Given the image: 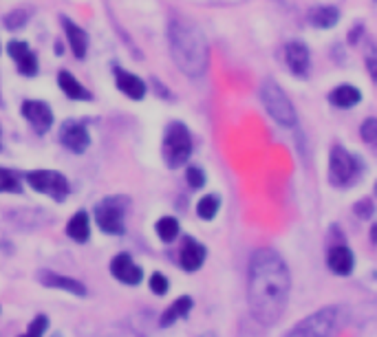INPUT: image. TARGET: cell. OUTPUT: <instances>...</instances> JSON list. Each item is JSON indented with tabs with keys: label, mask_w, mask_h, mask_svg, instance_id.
<instances>
[{
	"label": "cell",
	"mask_w": 377,
	"mask_h": 337,
	"mask_svg": "<svg viewBox=\"0 0 377 337\" xmlns=\"http://www.w3.org/2000/svg\"><path fill=\"white\" fill-rule=\"evenodd\" d=\"M291 291V278L285 260L274 249H258L250 260V309L260 324L271 326L283 317Z\"/></svg>",
	"instance_id": "1"
},
{
	"label": "cell",
	"mask_w": 377,
	"mask_h": 337,
	"mask_svg": "<svg viewBox=\"0 0 377 337\" xmlns=\"http://www.w3.org/2000/svg\"><path fill=\"white\" fill-rule=\"evenodd\" d=\"M168 46L177 69L188 77H201L207 71L210 46L203 31L192 20L172 18L168 25Z\"/></svg>",
	"instance_id": "2"
},
{
	"label": "cell",
	"mask_w": 377,
	"mask_h": 337,
	"mask_svg": "<svg viewBox=\"0 0 377 337\" xmlns=\"http://www.w3.org/2000/svg\"><path fill=\"white\" fill-rule=\"evenodd\" d=\"M161 155L168 167L177 170L184 163H188L192 155V134L181 122H172L166 132H163V141H161Z\"/></svg>",
	"instance_id": "3"
},
{
	"label": "cell",
	"mask_w": 377,
	"mask_h": 337,
	"mask_svg": "<svg viewBox=\"0 0 377 337\" xmlns=\"http://www.w3.org/2000/svg\"><path fill=\"white\" fill-rule=\"evenodd\" d=\"M260 102H263L265 110L269 113V117L274 122H278L285 128H293L298 124V115L296 108H293L291 99L287 97V93L278 87L276 82L265 80L260 84Z\"/></svg>",
	"instance_id": "4"
},
{
	"label": "cell",
	"mask_w": 377,
	"mask_h": 337,
	"mask_svg": "<svg viewBox=\"0 0 377 337\" xmlns=\"http://www.w3.org/2000/svg\"><path fill=\"white\" fill-rule=\"evenodd\" d=\"M342 326V311L338 307H326L293 329L296 337H336Z\"/></svg>",
	"instance_id": "5"
},
{
	"label": "cell",
	"mask_w": 377,
	"mask_h": 337,
	"mask_svg": "<svg viewBox=\"0 0 377 337\" xmlns=\"http://www.w3.org/2000/svg\"><path fill=\"white\" fill-rule=\"evenodd\" d=\"M130 201L126 196H108L95 208V221L104 234L120 236L126 231V214Z\"/></svg>",
	"instance_id": "6"
},
{
	"label": "cell",
	"mask_w": 377,
	"mask_h": 337,
	"mask_svg": "<svg viewBox=\"0 0 377 337\" xmlns=\"http://www.w3.org/2000/svg\"><path fill=\"white\" fill-rule=\"evenodd\" d=\"M357 161L355 157L344 150L342 146H333L329 155V181L336 188H344V185H351L357 177Z\"/></svg>",
	"instance_id": "7"
},
{
	"label": "cell",
	"mask_w": 377,
	"mask_h": 337,
	"mask_svg": "<svg viewBox=\"0 0 377 337\" xmlns=\"http://www.w3.org/2000/svg\"><path fill=\"white\" fill-rule=\"evenodd\" d=\"M27 183L40 194H46L56 201H64L69 196L71 188H69V181L64 174L56 172V170H34L27 174Z\"/></svg>",
	"instance_id": "8"
},
{
	"label": "cell",
	"mask_w": 377,
	"mask_h": 337,
	"mask_svg": "<svg viewBox=\"0 0 377 337\" xmlns=\"http://www.w3.org/2000/svg\"><path fill=\"white\" fill-rule=\"evenodd\" d=\"M23 117L40 134H44L49 128L53 126V110L46 102H40V99H25L23 102Z\"/></svg>",
	"instance_id": "9"
},
{
	"label": "cell",
	"mask_w": 377,
	"mask_h": 337,
	"mask_svg": "<svg viewBox=\"0 0 377 337\" xmlns=\"http://www.w3.org/2000/svg\"><path fill=\"white\" fill-rule=\"evenodd\" d=\"M7 53H9V58L13 60V64L18 66V71H20L25 77L38 75V69H40L38 56L31 51L29 44H27L25 40H11V42L7 44Z\"/></svg>",
	"instance_id": "10"
},
{
	"label": "cell",
	"mask_w": 377,
	"mask_h": 337,
	"mask_svg": "<svg viewBox=\"0 0 377 337\" xmlns=\"http://www.w3.org/2000/svg\"><path fill=\"white\" fill-rule=\"evenodd\" d=\"M60 144L75 155L87 153V148L91 146L87 126L79 122H64V126L60 128Z\"/></svg>",
	"instance_id": "11"
},
{
	"label": "cell",
	"mask_w": 377,
	"mask_h": 337,
	"mask_svg": "<svg viewBox=\"0 0 377 337\" xmlns=\"http://www.w3.org/2000/svg\"><path fill=\"white\" fill-rule=\"evenodd\" d=\"M110 274L124 284L135 286L143 280V269L130 258L128 254H117L110 262Z\"/></svg>",
	"instance_id": "12"
},
{
	"label": "cell",
	"mask_w": 377,
	"mask_h": 337,
	"mask_svg": "<svg viewBox=\"0 0 377 337\" xmlns=\"http://www.w3.org/2000/svg\"><path fill=\"white\" fill-rule=\"evenodd\" d=\"M285 62L287 69L296 75V77H305L309 71V49L305 42L300 40H291L285 44Z\"/></svg>",
	"instance_id": "13"
},
{
	"label": "cell",
	"mask_w": 377,
	"mask_h": 337,
	"mask_svg": "<svg viewBox=\"0 0 377 337\" xmlns=\"http://www.w3.org/2000/svg\"><path fill=\"white\" fill-rule=\"evenodd\" d=\"M38 280L44 284V286H51V289H62L71 295H77V298H84L87 295V286L82 284L79 280L75 278H69V276H62V274H56V272H38Z\"/></svg>",
	"instance_id": "14"
},
{
	"label": "cell",
	"mask_w": 377,
	"mask_h": 337,
	"mask_svg": "<svg viewBox=\"0 0 377 337\" xmlns=\"http://www.w3.org/2000/svg\"><path fill=\"white\" fill-rule=\"evenodd\" d=\"M62 29H64V36H67V42L71 46V51L77 60H84L87 51H89V33L82 29L79 25H75L71 18L62 15Z\"/></svg>",
	"instance_id": "15"
},
{
	"label": "cell",
	"mask_w": 377,
	"mask_h": 337,
	"mask_svg": "<svg viewBox=\"0 0 377 337\" xmlns=\"http://www.w3.org/2000/svg\"><path fill=\"white\" fill-rule=\"evenodd\" d=\"M113 71H115V84H117L120 93H124L130 99H135V102H139V99L146 97V82L141 77L122 69V66H115Z\"/></svg>",
	"instance_id": "16"
},
{
	"label": "cell",
	"mask_w": 377,
	"mask_h": 337,
	"mask_svg": "<svg viewBox=\"0 0 377 337\" xmlns=\"http://www.w3.org/2000/svg\"><path fill=\"white\" fill-rule=\"evenodd\" d=\"M205 260V247L201 243H196L194 239H184V245L179 249V262L186 269V272H196V269H201Z\"/></svg>",
	"instance_id": "17"
},
{
	"label": "cell",
	"mask_w": 377,
	"mask_h": 337,
	"mask_svg": "<svg viewBox=\"0 0 377 337\" xmlns=\"http://www.w3.org/2000/svg\"><path fill=\"white\" fill-rule=\"evenodd\" d=\"M326 262H329V269L333 274L338 276H349L353 272V254H351V249L349 247H344V245H336L329 249V256H326Z\"/></svg>",
	"instance_id": "18"
},
{
	"label": "cell",
	"mask_w": 377,
	"mask_h": 337,
	"mask_svg": "<svg viewBox=\"0 0 377 337\" xmlns=\"http://www.w3.org/2000/svg\"><path fill=\"white\" fill-rule=\"evenodd\" d=\"M307 18L318 29H333L340 23V11H338V7H331V5H318V7L309 9Z\"/></svg>",
	"instance_id": "19"
},
{
	"label": "cell",
	"mask_w": 377,
	"mask_h": 337,
	"mask_svg": "<svg viewBox=\"0 0 377 337\" xmlns=\"http://www.w3.org/2000/svg\"><path fill=\"white\" fill-rule=\"evenodd\" d=\"M58 84H60L62 93L67 95L69 99H77V102H89V99L93 97V95L77 82V77L71 75L69 71H60V75H58Z\"/></svg>",
	"instance_id": "20"
},
{
	"label": "cell",
	"mask_w": 377,
	"mask_h": 337,
	"mask_svg": "<svg viewBox=\"0 0 377 337\" xmlns=\"http://www.w3.org/2000/svg\"><path fill=\"white\" fill-rule=\"evenodd\" d=\"M359 99H362V93L351 84H340L329 93V102L336 108H353L355 104H359Z\"/></svg>",
	"instance_id": "21"
},
{
	"label": "cell",
	"mask_w": 377,
	"mask_h": 337,
	"mask_svg": "<svg viewBox=\"0 0 377 337\" xmlns=\"http://www.w3.org/2000/svg\"><path fill=\"white\" fill-rule=\"evenodd\" d=\"M67 234L75 243H87L91 239V221H89V212L79 210L71 216V221L67 223Z\"/></svg>",
	"instance_id": "22"
},
{
	"label": "cell",
	"mask_w": 377,
	"mask_h": 337,
	"mask_svg": "<svg viewBox=\"0 0 377 337\" xmlns=\"http://www.w3.org/2000/svg\"><path fill=\"white\" fill-rule=\"evenodd\" d=\"M190 309H192V300L188 298V295H181V298H177L172 305L163 311V315H161V319H159V324L161 326H170V324H174L179 317H184V315H188L190 313Z\"/></svg>",
	"instance_id": "23"
},
{
	"label": "cell",
	"mask_w": 377,
	"mask_h": 337,
	"mask_svg": "<svg viewBox=\"0 0 377 337\" xmlns=\"http://www.w3.org/2000/svg\"><path fill=\"white\" fill-rule=\"evenodd\" d=\"M157 234L163 243H172L179 236V221L172 216H163L157 221Z\"/></svg>",
	"instance_id": "24"
},
{
	"label": "cell",
	"mask_w": 377,
	"mask_h": 337,
	"mask_svg": "<svg viewBox=\"0 0 377 337\" xmlns=\"http://www.w3.org/2000/svg\"><path fill=\"white\" fill-rule=\"evenodd\" d=\"M219 205H221L219 196L207 194L199 201V203H196V214H199V218H203V221H212L219 212Z\"/></svg>",
	"instance_id": "25"
},
{
	"label": "cell",
	"mask_w": 377,
	"mask_h": 337,
	"mask_svg": "<svg viewBox=\"0 0 377 337\" xmlns=\"http://www.w3.org/2000/svg\"><path fill=\"white\" fill-rule=\"evenodd\" d=\"M23 185L15 172L7 170V167H0V192H20Z\"/></svg>",
	"instance_id": "26"
},
{
	"label": "cell",
	"mask_w": 377,
	"mask_h": 337,
	"mask_svg": "<svg viewBox=\"0 0 377 337\" xmlns=\"http://www.w3.org/2000/svg\"><path fill=\"white\" fill-rule=\"evenodd\" d=\"M3 23H5V27L9 31H18V29H23L29 23V11L27 9H13V11H9L5 15Z\"/></svg>",
	"instance_id": "27"
},
{
	"label": "cell",
	"mask_w": 377,
	"mask_h": 337,
	"mask_svg": "<svg viewBox=\"0 0 377 337\" xmlns=\"http://www.w3.org/2000/svg\"><path fill=\"white\" fill-rule=\"evenodd\" d=\"M359 137H362L364 144L377 148V120L375 117H369V120L359 126Z\"/></svg>",
	"instance_id": "28"
},
{
	"label": "cell",
	"mask_w": 377,
	"mask_h": 337,
	"mask_svg": "<svg viewBox=\"0 0 377 337\" xmlns=\"http://www.w3.org/2000/svg\"><path fill=\"white\" fill-rule=\"evenodd\" d=\"M49 329V319L46 315H36L34 319H31V324L27 329V333L23 337H42Z\"/></svg>",
	"instance_id": "29"
},
{
	"label": "cell",
	"mask_w": 377,
	"mask_h": 337,
	"mask_svg": "<svg viewBox=\"0 0 377 337\" xmlns=\"http://www.w3.org/2000/svg\"><path fill=\"white\" fill-rule=\"evenodd\" d=\"M186 181L192 190H201L203 185H205V174L201 167H196V165H190L188 170H186Z\"/></svg>",
	"instance_id": "30"
},
{
	"label": "cell",
	"mask_w": 377,
	"mask_h": 337,
	"mask_svg": "<svg viewBox=\"0 0 377 337\" xmlns=\"http://www.w3.org/2000/svg\"><path fill=\"white\" fill-rule=\"evenodd\" d=\"M168 278L166 276H163V274H153L151 276V291L155 293V295H166L168 293Z\"/></svg>",
	"instance_id": "31"
},
{
	"label": "cell",
	"mask_w": 377,
	"mask_h": 337,
	"mask_svg": "<svg viewBox=\"0 0 377 337\" xmlns=\"http://www.w3.org/2000/svg\"><path fill=\"white\" fill-rule=\"evenodd\" d=\"M353 210H355V214H357L359 218H371V216L375 214V205H373V201H371V198L357 201Z\"/></svg>",
	"instance_id": "32"
},
{
	"label": "cell",
	"mask_w": 377,
	"mask_h": 337,
	"mask_svg": "<svg viewBox=\"0 0 377 337\" xmlns=\"http://www.w3.org/2000/svg\"><path fill=\"white\" fill-rule=\"evenodd\" d=\"M366 69H369L371 77L377 82V46H371L366 51Z\"/></svg>",
	"instance_id": "33"
},
{
	"label": "cell",
	"mask_w": 377,
	"mask_h": 337,
	"mask_svg": "<svg viewBox=\"0 0 377 337\" xmlns=\"http://www.w3.org/2000/svg\"><path fill=\"white\" fill-rule=\"evenodd\" d=\"M371 241L377 243V225H373V229H371Z\"/></svg>",
	"instance_id": "34"
},
{
	"label": "cell",
	"mask_w": 377,
	"mask_h": 337,
	"mask_svg": "<svg viewBox=\"0 0 377 337\" xmlns=\"http://www.w3.org/2000/svg\"><path fill=\"white\" fill-rule=\"evenodd\" d=\"M0 150H3V126H0Z\"/></svg>",
	"instance_id": "35"
},
{
	"label": "cell",
	"mask_w": 377,
	"mask_h": 337,
	"mask_svg": "<svg viewBox=\"0 0 377 337\" xmlns=\"http://www.w3.org/2000/svg\"><path fill=\"white\" fill-rule=\"evenodd\" d=\"M201 337H215V335H212V333H205V335H201Z\"/></svg>",
	"instance_id": "36"
},
{
	"label": "cell",
	"mask_w": 377,
	"mask_h": 337,
	"mask_svg": "<svg viewBox=\"0 0 377 337\" xmlns=\"http://www.w3.org/2000/svg\"><path fill=\"white\" fill-rule=\"evenodd\" d=\"M53 337H62V335H60V333H56V335H53Z\"/></svg>",
	"instance_id": "37"
},
{
	"label": "cell",
	"mask_w": 377,
	"mask_h": 337,
	"mask_svg": "<svg viewBox=\"0 0 377 337\" xmlns=\"http://www.w3.org/2000/svg\"><path fill=\"white\" fill-rule=\"evenodd\" d=\"M0 104H3V97H0Z\"/></svg>",
	"instance_id": "38"
},
{
	"label": "cell",
	"mask_w": 377,
	"mask_h": 337,
	"mask_svg": "<svg viewBox=\"0 0 377 337\" xmlns=\"http://www.w3.org/2000/svg\"><path fill=\"white\" fill-rule=\"evenodd\" d=\"M375 192H377V183H375Z\"/></svg>",
	"instance_id": "39"
},
{
	"label": "cell",
	"mask_w": 377,
	"mask_h": 337,
	"mask_svg": "<svg viewBox=\"0 0 377 337\" xmlns=\"http://www.w3.org/2000/svg\"><path fill=\"white\" fill-rule=\"evenodd\" d=\"M0 51H3V46H0Z\"/></svg>",
	"instance_id": "40"
}]
</instances>
